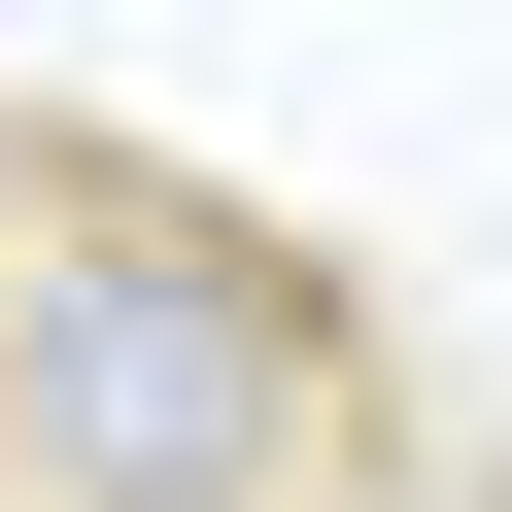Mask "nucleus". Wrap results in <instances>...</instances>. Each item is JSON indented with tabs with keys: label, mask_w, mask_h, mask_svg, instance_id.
Instances as JSON below:
<instances>
[{
	"label": "nucleus",
	"mask_w": 512,
	"mask_h": 512,
	"mask_svg": "<svg viewBox=\"0 0 512 512\" xmlns=\"http://www.w3.org/2000/svg\"><path fill=\"white\" fill-rule=\"evenodd\" d=\"M376 478H410V410L308 239L0 103V512H376Z\"/></svg>",
	"instance_id": "obj_1"
}]
</instances>
